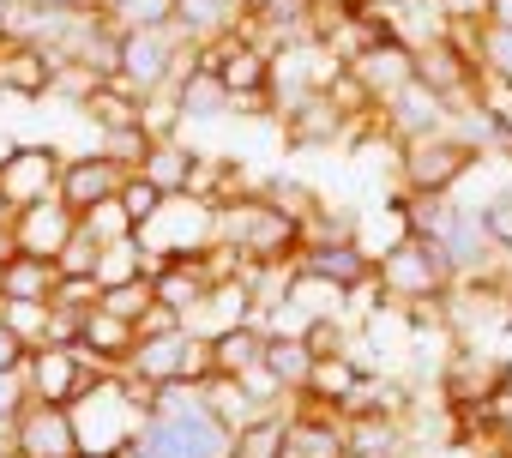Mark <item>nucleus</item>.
Returning <instances> with one entry per match:
<instances>
[{
  "label": "nucleus",
  "mask_w": 512,
  "mask_h": 458,
  "mask_svg": "<svg viewBox=\"0 0 512 458\" xmlns=\"http://www.w3.org/2000/svg\"><path fill=\"white\" fill-rule=\"evenodd\" d=\"M31 7H97V0H31Z\"/></svg>",
  "instance_id": "obj_39"
},
{
  "label": "nucleus",
  "mask_w": 512,
  "mask_h": 458,
  "mask_svg": "<svg viewBox=\"0 0 512 458\" xmlns=\"http://www.w3.org/2000/svg\"><path fill=\"white\" fill-rule=\"evenodd\" d=\"M434 7H440L446 31H482V25H494V0H434Z\"/></svg>",
  "instance_id": "obj_35"
},
{
  "label": "nucleus",
  "mask_w": 512,
  "mask_h": 458,
  "mask_svg": "<svg viewBox=\"0 0 512 458\" xmlns=\"http://www.w3.org/2000/svg\"><path fill=\"white\" fill-rule=\"evenodd\" d=\"M13 229H19V248H25V254L61 260V248L79 236V211H67L61 199H43V205H25Z\"/></svg>",
  "instance_id": "obj_16"
},
{
  "label": "nucleus",
  "mask_w": 512,
  "mask_h": 458,
  "mask_svg": "<svg viewBox=\"0 0 512 458\" xmlns=\"http://www.w3.org/2000/svg\"><path fill=\"white\" fill-rule=\"evenodd\" d=\"M380 284H386V296H392L398 308H410V302H440V296H452V284H458V260H452L440 242L398 229V236L380 248Z\"/></svg>",
  "instance_id": "obj_2"
},
{
  "label": "nucleus",
  "mask_w": 512,
  "mask_h": 458,
  "mask_svg": "<svg viewBox=\"0 0 512 458\" xmlns=\"http://www.w3.org/2000/svg\"><path fill=\"white\" fill-rule=\"evenodd\" d=\"M476 458H512V440H494V446H482Z\"/></svg>",
  "instance_id": "obj_38"
},
{
  "label": "nucleus",
  "mask_w": 512,
  "mask_h": 458,
  "mask_svg": "<svg viewBox=\"0 0 512 458\" xmlns=\"http://www.w3.org/2000/svg\"><path fill=\"white\" fill-rule=\"evenodd\" d=\"M266 344H272V332H266V320H260V314H247V320L223 326V332L211 338L217 374H253V368L266 362Z\"/></svg>",
  "instance_id": "obj_19"
},
{
  "label": "nucleus",
  "mask_w": 512,
  "mask_h": 458,
  "mask_svg": "<svg viewBox=\"0 0 512 458\" xmlns=\"http://www.w3.org/2000/svg\"><path fill=\"white\" fill-rule=\"evenodd\" d=\"M121 181H127V169H121L109 151H73V157L61 163V187H55V199H61L67 211L91 217L97 205H109V199L121 193Z\"/></svg>",
  "instance_id": "obj_10"
},
{
  "label": "nucleus",
  "mask_w": 512,
  "mask_h": 458,
  "mask_svg": "<svg viewBox=\"0 0 512 458\" xmlns=\"http://www.w3.org/2000/svg\"><path fill=\"white\" fill-rule=\"evenodd\" d=\"M476 163H482V145L464 127H434V133L398 145V187H410V193H452Z\"/></svg>",
  "instance_id": "obj_3"
},
{
  "label": "nucleus",
  "mask_w": 512,
  "mask_h": 458,
  "mask_svg": "<svg viewBox=\"0 0 512 458\" xmlns=\"http://www.w3.org/2000/svg\"><path fill=\"white\" fill-rule=\"evenodd\" d=\"M25 356H31V344L7 326V314H0V374H7V368H25Z\"/></svg>",
  "instance_id": "obj_37"
},
{
  "label": "nucleus",
  "mask_w": 512,
  "mask_h": 458,
  "mask_svg": "<svg viewBox=\"0 0 512 458\" xmlns=\"http://www.w3.org/2000/svg\"><path fill=\"white\" fill-rule=\"evenodd\" d=\"M314 362H320V350H314L308 338L272 332V344H266V368H272V380H278L290 398H302V392H308V374H314Z\"/></svg>",
  "instance_id": "obj_21"
},
{
  "label": "nucleus",
  "mask_w": 512,
  "mask_h": 458,
  "mask_svg": "<svg viewBox=\"0 0 512 458\" xmlns=\"http://www.w3.org/2000/svg\"><path fill=\"white\" fill-rule=\"evenodd\" d=\"M151 145H157V139H151L139 121H127V127H97V151H109L121 169H145Z\"/></svg>",
  "instance_id": "obj_27"
},
{
  "label": "nucleus",
  "mask_w": 512,
  "mask_h": 458,
  "mask_svg": "<svg viewBox=\"0 0 512 458\" xmlns=\"http://www.w3.org/2000/svg\"><path fill=\"white\" fill-rule=\"evenodd\" d=\"M241 7H247V13H266V7H272V0H241Z\"/></svg>",
  "instance_id": "obj_41"
},
{
  "label": "nucleus",
  "mask_w": 512,
  "mask_h": 458,
  "mask_svg": "<svg viewBox=\"0 0 512 458\" xmlns=\"http://www.w3.org/2000/svg\"><path fill=\"white\" fill-rule=\"evenodd\" d=\"M103 308L139 326V320L157 308V284H151V278H127V284H109V290H103Z\"/></svg>",
  "instance_id": "obj_31"
},
{
  "label": "nucleus",
  "mask_w": 512,
  "mask_h": 458,
  "mask_svg": "<svg viewBox=\"0 0 512 458\" xmlns=\"http://www.w3.org/2000/svg\"><path fill=\"white\" fill-rule=\"evenodd\" d=\"M217 242L241 248L247 266H296L302 242H308V223L290 217V211H278L260 187H253V193L217 205Z\"/></svg>",
  "instance_id": "obj_1"
},
{
  "label": "nucleus",
  "mask_w": 512,
  "mask_h": 458,
  "mask_svg": "<svg viewBox=\"0 0 512 458\" xmlns=\"http://www.w3.org/2000/svg\"><path fill=\"white\" fill-rule=\"evenodd\" d=\"M476 67H482V79L512 85V25H482L476 31Z\"/></svg>",
  "instance_id": "obj_29"
},
{
  "label": "nucleus",
  "mask_w": 512,
  "mask_h": 458,
  "mask_svg": "<svg viewBox=\"0 0 512 458\" xmlns=\"http://www.w3.org/2000/svg\"><path fill=\"white\" fill-rule=\"evenodd\" d=\"M241 19H247L241 0H175V37H181L187 49L235 37V31H241Z\"/></svg>",
  "instance_id": "obj_15"
},
{
  "label": "nucleus",
  "mask_w": 512,
  "mask_h": 458,
  "mask_svg": "<svg viewBox=\"0 0 512 458\" xmlns=\"http://www.w3.org/2000/svg\"><path fill=\"white\" fill-rule=\"evenodd\" d=\"M55 290H61V260L25 248L0 260V302H55Z\"/></svg>",
  "instance_id": "obj_17"
},
{
  "label": "nucleus",
  "mask_w": 512,
  "mask_h": 458,
  "mask_svg": "<svg viewBox=\"0 0 512 458\" xmlns=\"http://www.w3.org/2000/svg\"><path fill=\"white\" fill-rule=\"evenodd\" d=\"M61 151L55 145H7L0 151V199L7 205H43V199H55V187H61Z\"/></svg>",
  "instance_id": "obj_6"
},
{
  "label": "nucleus",
  "mask_w": 512,
  "mask_h": 458,
  "mask_svg": "<svg viewBox=\"0 0 512 458\" xmlns=\"http://www.w3.org/2000/svg\"><path fill=\"white\" fill-rule=\"evenodd\" d=\"M476 223L494 254H512V187H494L488 199H476Z\"/></svg>",
  "instance_id": "obj_30"
},
{
  "label": "nucleus",
  "mask_w": 512,
  "mask_h": 458,
  "mask_svg": "<svg viewBox=\"0 0 512 458\" xmlns=\"http://www.w3.org/2000/svg\"><path fill=\"white\" fill-rule=\"evenodd\" d=\"M25 404H31V380H25V368H7L0 374V422H13Z\"/></svg>",
  "instance_id": "obj_36"
},
{
  "label": "nucleus",
  "mask_w": 512,
  "mask_h": 458,
  "mask_svg": "<svg viewBox=\"0 0 512 458\" xmlns=\"http://www.w3.org/2000/svg\"><path fill=\"white\" fill-rule=\"evenodd\" d=\"M296 272H308V278H320V284L356 296L362 284L380 278V260H374L356 236H308L302 254H296Z\"/></svg>",
  "instance_id": "obj_5"
},
{
  "label": "nucleus",
  "mask_w": 512,
  "mask_h": 458,
  "mask_svg": "<svg viewBox=\"0 0 512 458\" xmlns=\"http://www.w3.org/2000/svg\"><path fill=\"white\" fill-rule=\"evenodd\" d=\"M380 127L404 145V139H422V133H434V127H452V109H446L422 79H410L404 91H392V97L380 103Z\"/></svg>",
  "instance_id": "obj_14"
},
{
  "label": "nucleus",
  "mask_w": 512,
  "mask_h": 458,
  "mask_svg": "<svg viewBox=\"0 0 512 458\" xmlns=\"http://www.w3.org/2000/svg\"><path fill=\"white\" fill-rule=\"evenodd\" d=\"M338 7H368V0H338Z\"/></svg>",
  "instance_id": "obj_42"
},
{
  "label": "nucleus",
  "mask_w": 512,
  "mask_h": 458,
  "mask_svg": "<svg viewBox=\"0 0 512 458\" xmlns=\"http://www.w3.org/2000/svg\"><path fill=\"white\" fill-rule=\"evenodd\" d=\"M193 163H199V151H193V145H181V139H157V145H151V157H145V175H151L169 199H181V193H187V181H193Z\"/></svg>",
  "instance_id": "obj_24"
},
{
  "label": "nucleus",
  "mask_w": 512,
  "mask_h": 458,
  "mask_svg": "<svg viewBox=\"0 0 512 458\" xmlns=\"http://www.w3.org/2000/svg\"><path fill=\"white\" fill-rule=\"evenodd\" d=\"M278 121H284V139H290L296 151H326V145H344V139L362 127V121H356V115H350L332 91H326V85H314V91L290 97Z\"/></svg>",
  "instance_id": "obj_4"
},
{
  "label": "nucleus",
  "mask_w": 512,
  "mask_h": 458,
  "mask_svg": "<svg viewBox=\"0 0 512 458\" xmlns=\"http://www.w3.org/2000/svg\"><path fill=\"white\" fill-rule=\"evenodd\" d=\"M175 97H181V109H187V121H217V115H229V85H223V73L217 67H187L181 79H175Z\"/></svg>",
  "instance_id": "obj_20"
},
{
  "label": "nucleus",
  "mask_w": 512,
  "mask_h": 458,
  "mask_svg": "<svg viewBox=\"0 0 512 458\" xmlns=\"http://www.w3.org/2000/svg\"><path fill=\"white\" fill-rule=\"evenodd\" d=\"M115 205L127 211V223H133V229H145V223H151V217H157V211L169 205V193H163V187H157V181H151L145 169H127V181H121Z\"/></svg>",
  "instance_id": "obj_26"
},
{
  "label": "nucleus",
  "mask_w": 512,
  "mask_h": 458,
  "mask_svg": "<svg viewBox=\"0 0 512 458\" xmlns=\"http://www.w3.org/2000/svg\"><path fill=\"white\" fill-rule=\"evenodd\" d=\"M260 193L278 205V211H290V217H314V205H320V193L308 187V181H296V175H272V181H260Z\"/></svg>",
  "instance_id": "obj_32"
},
{
  "label": "nucleus",
  "mask_w": 512,
  "mask_h": 458,
  "mask_svg": "<svg viewBox=\"0 0 512 458\" xmlns=\"http://www.w3.org/2000/svg\"><path fill=\"white\" fill-rule=\"evenodd\" d=\"M386 7H392V0H386Z\"/></svg>",
  "instance_id": "obj_44"
},
{
  "label": "nucleus",
  "mask_w": 512,
  "mask_h": 458,
  "mask_svg": "<svg viewBox=\"0 0 512 458\" xmlns=\"http://www.w3.org/2000/svg\"><path fill=\"white\" fill-rule=\"evenodd\" d=\"M103 248H109V242H97L91 229H85V217H79V236L61 248V278H97V266H103Z\"/></svg>",
  "instance_id": "obj_33"
},
{
  "label": "nucleus",
  "mask_w": 512,
  "mask_h": 458,
  "mask_svg": "<svg viewBox=\"0 0 512 458\" xmlns=\"http://www.w3.org/2000/svg\"><path fill=\"white\" fill-rule=\"evenodd\" d=\"M0 314H7V326L37 350V344H49V314H55V302H0Z\"/></svg>",
  "instance_id": "obj_34"
},
{
  "label": "nucleus",
  "mask_w": 512,
  "mask_h": 458,
  "mask_svg": "<svg viewBox=\"0 0 512 458\" xmlns=\"http://www.w3.org/2000/svg\"><path fill=\"white\" fill-rule=\"evenodd\" d=\"M494 25H512V0H494Z\"/></svg>",
  "instance_id": "obj_40"
},
{
  "label": "nucleus",
  "mask_w": 512,
  "mask_h": 458,
  "mask_svg": "<svg viewBox=\"0 0 512 458\" xmlns=\"http://www.w3.org/2000/svg\"><path fill=\"white\" fill-rule=\"evenodd\" d=\"M103 13L115 19V31H169L175 25V0H115Z\"/></svg>",
  "instance_id": "obj_28"
},
{
  "label": "nucleus",
  "mask_w": 512,
  "mask_h": 458,
  "mask_svg": "<svg viewBox=\"0 0 512 458\" xmlns=\"http://www.w3.org/2000/svg\"><path fill=\"white\" fill-rule=\"evenodd\" d=\"M284 428H290V404H284V410H260V416L235 434V458H278Z\"/></svg>",
  "instance_id": "obj_25"
},
{
  "label": "nucleus",
  "mask_w": 512,
  "mask_h": 458,
  "mask_svg": "<svg viewBox=\"0 0 512 458\" xmlns=\"http://www.w3.org/2000/svg\"><path fill=\"white\" fill-rule=\"evenodd\" d=\"M151 284H157V302H163V308H175V314H193V308L217 290V278H211V260H205V254H175Z\"/></svg>",
  "instance_id": "obj_18"
},
{
  "label": "nucleus",
  "mask_w": 512,
  "mask_h": 458,
  "mask_svg": "<svg viewBox=\"0 0 512 458\" xmlns=\"http://www.w3.org/2000/svg\"><path fill=\"white\" fill-rule=\"evenodd\" d=\"M344 67H350V73L368 85V97H374V103H386L392 91H404V85L416 79V43L392 31V37L368 43V49H362L356 61H344Z\"/></svg>",
  "instance_id": "obj_12"
},
{
  "label": "nucleus",
  "mask_w": 512,
  "mask_h": 458,
  "mask_svg": "<svg viewBox=\"0 0 512 458\" xmlns=\"http://www.w3.org/2000/svg\"><path fill=\"white\" fill-rule=\"evenodd\" d=\"M55 73L61 61L37 43V37H19V31H0V97H25V103H43L55 91Z\"/></svg>",
  "instance_id": "obj_9"
},
{
  "label": "nucleus",
  "mask_w": 512,
  "mask_h": 458,
  "mask_svg": "<svg viewBox=\"0 0 512 458\" xmlns=\"http://www.w3.org/2000/svg\"><path fill=\"white\" fill-rule=\"evenodd\" d=\"M97 374H103V368H91V362L79 356V344H37V350L25 356L31 398H43V404H79Z\"/></svg>",
  "instance_id": "obj_7"
},
{
  "label": "nucleus",
  "mask_w": 512,
  "mask_h": 458,
  "mask_svg": "<svg viewBox=\"0 0 512 458\" xmlns=\"http://www.w3.org/2000/svg\"><path fill=\"white\" fill-rule=\"evenodd\" d=\"M97 7H115V0H97Z\"/></svg>",
  "instance_id": "obj_43"
},
{
  "label": "nucleus",
  "mask_w": 512,
  "mask_h": 458,
  "mask_svg": "<svg viewBox=\"0 0 512 458\" xmlns=\"http://www.w3.org/2000/svg\"><path fill=\"white\" fill-rule=\"evenodd\" d=\"M133 350H139V326H133V320L109 314L103 302H97V308H85V326H79V356H85L91 368L115 374V368H127V362H133Z\"/></svg>",
  "instance_id": "obj_13"
},
{
  "label": "nucleus",
  "mask_w": 512,
  "mask_h": 458,
  "mask_svg": "<svg viewBox=\"0 0 512 458\" xmlns=\"http://www.w3.org/2000/svg\"><path fill=\"white\" fill-rule=\"evenodd\" d=\"M362 368L350 362V350H326L320 362H314V374H308V398H320V404H332V410H344L356 392H362Z\"/></svg>",
  "instance_id": "obj_22"
},
{
  "label": "nucleus",
  "mask_w": 512,
  "mask_h": 458,
  "mask_svg": "<svg viewBox=\"0 0 512 458\" xmlns=\"http://www.w3.org/2000/svg\"><path fill=\"white\" fill-rule=\"evenodd\" d=\"M13 428H19V458H85L73 404H43V398H31Z\"/></svg>",
  "instance_id": "obj_11"
},
{
  "label": "nucleus",
  "mask_w": 512,
  "mask_h": 458,
  "mask_svg": "<svg viewBox=\"0 0 512 458\" xmlns=\"http://www.w3.org/2000/svg\"><path fill=\"white\" fill-rule=\"evenodd\" d=\"M506 380L512 368L488 350H452L446 368H440V392L452 410H470V404H500L506 398Z\"/></svg>",
  "instance_id": "obj_8"
},
{
  "label": "nucleus",
  "mask_w": 512,
  "mask_h": 458,
  "mask_svg": "<svg viewBox=\"0 0 512 458\" xmlns=\"http://www.w3.org/2000/svg\"><path fill=\"white\" fill-rule=\"evenodd\" d=\"M181 356H187V332H139V350L127 368L169 386V380H181Z\"/></svg>",
  "instance_id": "obj_23"
}]
</instances>
